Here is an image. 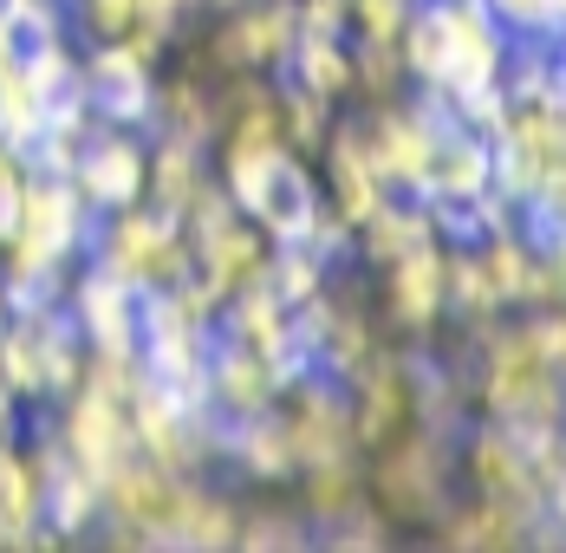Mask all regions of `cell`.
<instances>
[{"label":"cell","instance_id":"40","mask_svg":"<svg viewBox=\"0 0 566 553\" xmlns=\"http://www.w3.org/2000/svg\"><path fill=\"white\" fill-rule=\"evenodd\" d=\"M13 320V293H7V280H0V326Z\"/></svg>","mask_w":566,"mask_h":553},{"label":"cell","instance_id":"5","mask_svg":"<svg viewBox=\"0 0 566 553\" xmlns=\"http://www.w3.org/2000/svg\"><path fill=\"white\" fill-rule=\"evenodd\" d=\"M92 261L112 268L124 286L137 293H164L189 274V234L182 221L137 202V209H117V216H98V234H92Z\"/></svg>","mask_w":566,"mask_h":553},{"label":"cell","instance_id":"18","mask_svg":"<svg viewBox=\"0 0 566 553\" xmlns=\"http://www.w3.org/2000/svg\"><path fill=\"white\" fill-rule=\"evenodd\" d=\"M222 476H234V489H281V482H293V449H286L274 410L228 424Z\"/></svg>","mask_w":566,"mask_h":553},{"label":"cell","instance_id":"6","mask_svg":"<svg viewBox=\"0 0 566 553\" xmlns=\"http://www.w3.org/2000/svg\"><path fill=\"white\" fill-rule=\"evenodd\" d=\"M358 117H365V144H371L378 176L391 182L397 196H417L423 176H430L437 144H443V131L455 124L450 105L430 98V92H403V98H391L378 111H358Z\"/></svg>","mask_w":566,"mask_h":553},{"label":"cell","instance_id":"36","mask_svg":"<svg viewBox=\"0 0 566 553\" xmlns=\"http://www.w3.org/2000/svg\"><path fill=\"white\" fill-rule=\"evenodd\" d=\"M0 13L27 33V40H46V33H72V13L65 0H0Z\"/></svg>","mask_w":566,"mask_h":553},{"label":"cell","instance_id":"1","mask_svg":"<svg viewBox=\"0 0 566 553\" xmlns=\"http://www.w3.org/2000/svg\"><path fill=\"white\" fill-rule=\"evenodd\" d=\"M92 221L98 216L85 209V196L72 189V176L27 169L13 221H7V241H0V280H7L13 306L46 300V293L65 286V274L92 254Z\"/></svg>","mask_w":566,"mask_h":553},{"label":"cell","instance_id":"9","mask_svg":"<svg viewBox=\"0 0 566 553\" xmlns=\"http://www.w3.org/2000/svg\"><path fill=\"white\" fill-rule=\"evenodd\" d=\"M274 424H281L286 449H293V469H306V462H333V456H358L345 385L339 378H326V372H300V378L274 397Z\"/></svg>","mask_w":566,"mask_h":553},{"label":"cell","instance_id":"4","mask_svg":"<svg viewBox=\"0 0 566 553\" xmlns=\"http://www.w3.org/2000/svg\"><path fill=\"white\" fill-rule=\"evenodd\" d=\"M455 489H462V495L495 501L502 514H514V521L527 528L534 547H554V541H547V501H541L534 462H527V449H521L514 430L475 417V424L455 437Z\"/></svg>","mask_w":566,"mask_h":553},{"label":"cell","instance_id":"3","mask_svg":"<svg viewBox=\"0 0 566 553\" xmlns=\"http://www.w3.org/2000/svg\"><path fill=\"white\" fill-rule=\"evenodd\" d=\"M300 338L313 352V372H326L339 385L391 345V332L378 320V300H371V274L352 254L333 261V274L313 293V306H300Z\"/></svg>","mask_w":566,"mask_h":553},{"label":"cell","instance_id":"27","mask_svg":"<svg viewBox=\"0 0 566 553\" xmlns=\"http://www.w3.org/2000/svg\"><path fill=\"white\" fill-rule=\"evenodd\" d=\"M410 92V79H403V53L397 46H365V40H352V111H378L403 98Z\"/></svg>","mask_w":566,"mask_h":553},{"label":"cell","instance_id":"37","mask_svg":"<svg viewBox=\"0 0 566 553\" xmlns=\"http://www.w3.org/2000/svg\"><path fill=\"white\" fill-rule=\"evenodd\" d=\"M534 248H541V300L534 306H566V228L534 234Z\"/></svg>","mask_w":566,"mask_h":553},{"label":"cell","instance_id":"19","mask_svg":"<svg viewBox=\"0 0 566 553\" xmlns=\"http://www.w3.org/2000/svg\"><path fill=\"white\" fill-rule=\"evenodd\" d=\"M286 489H293L300 514H306V528H313V541H319V534H333L339 521H352V514L365 508V469H358V456L306 462V469H293Z\"/></svg>","mask_w":566,"mask_h":553},{"label":"cell","instance_id":"31","mask_svg":"<svg viewBox=\"0 0 566 553\" xmlns=\"http://www.w3.org/2000/svg\"><path fill=\"white\" fill-rule=\"evenodd\" d=\"M46 111H53V105L33 92V79H27L20 65H7V72H0V137H7L13 150H33V137H40Z\"/></svg>","mask_w":566,"mask_h":553},{"label":"cell","instance_id":"7","mask_svg":"<svg viewBox=\"0 0 566 553\" xmlns=\"http://www.w3.org/2000/svg\"><path fill=\"white\" fill-rule=\"evenodd\" d=\"M46 424H53V437H59V456H65L72 469H85L92 482H105L117 462L137 456L124 397H112V390L92 385V378H78L65 397H53V404H46Z\"/></svg>","mask_w":566,"mask_h":553},{"label":"cell","instance_id":"29","mask_svg":"<svg viewBox=\"0 0 566 553\" xmlns=\"http://www.w3.org/2000/svg\"><path fill=\"white\" fill-rule=\"evenodd\" d=\"M326 274H333V261L326 254H313V248H274L268 254V268H261V280L274 286V300L281 306H313V293L326 286Z\"/></svg>","mask_w":566,"mask_h":553},{"label":"cell","instance_id":"39","mask_svg":"<svg viewBox=\"0 0 566 553\" xmlns=\"http://www.w3.org/2000/svg\"><path fill=\"white\" fill-rule=\"evenodd\" d=\"M20 424H27V410H20V397L7 390V378H0V437H13Z\"/></svg>","mask_w":566,"mask_h":553},{"label":"cell","instance_id":"12","mask_svg":"<svg viewBox=\"0 0 566 553\" xmlns=\"http://www.w3.org/2000/svg\"><path fill=\"white\" fill-rule=\"evenodd\" d=\"M144 164H150V131H124V124H98L72 164V189L85 196L92 216H117L144 202Z\"/></svg>","mask_w":566,"mask_h":553},{"label":"cell","instance_id":"13","mask_svg":"<svg viewBox=\"0 0 566 553\" xmlns=\"http://www.w3.org/2000/svg\"><path fill=\"white\" fill-rule=\"evenodd\" d=\"M495 189V150H489V131H469V124H450L437 157H430V176H423V202L437 209L443 234H455V221L469 202H482Z\"/></svg>","mask_w":566,"mask_h":553},{"label":"cell","instance_id":"11","mask_svg":"<svg viewBox=\"0 0 566 553\" xmlns=\"http://www.w3.org/2000/svg\"><path fill=\"white\" fill-rule=\"evenodd\" d=\"M150 85H157V59L130 40H78V92L92 98L98 124L124 131H150Z\"/></svg>","mask_w":566,"mask_h":553},{"label":"cell","instance_id":"17","mask_svg":"<svg viewBox=\"0 0 566 553\" xmlns=\"http://www.w3.org/2000/svg\"><path fill=\"white\" fill-rule=\"evenodd\" d=\"M437 234H443V221H437V209H430L423 196H391L378 216L352 234V261H358L365 274H378V268H391L397 254H410V248H423V241H437Z\"/></svg>","mask_w":566,"mask_h":553},{"label":"cell","instance_id":"8","mask_svg":"<svg viewBox=\"0 0 566 553\" xmlns=\"http://www.w3.org/2000/svg\"><path fill=\"white\" fill-rule=\"evenodd\" d=\"M371 300H378V320L391 332V345H430L437 332L450 326V306H443V234L397 254L391 268L371 274Z\"/></svg>","mask_w":566,"mask_h":553},{"label":"cell","instance_id":"16","mask_svg":"<svg viewBox=\"0 0 566 553\" xmlns=\"http://www.w3.org/2000/svg\"><path fill=\"white\" fill-rule=\"evenodd\" d=\"M293 385L274 358H261V352H248V345H234V338H216V352H209V410L216 417H261V410H274V397Z\"/></svg>","mask_w":566,"mask_h":553},{"label":"cell","instance_id":"23","mask_svg":"<svg viewBox=\"0 0 566 553\" xmlns=\"http://www.w3.org/2000/svg\"><path fill=\"white\" fill-rule=\"evenodd\" d=\"M443 306H450V326L462 332H482L502 320V300L489 286V268H482L475 241H455V234H443Z\"/></svg>","mask_w":566,"mask_h":553},{"label":"cell","instance_id":"22","mask_svg":"<svg viewBox=\"0 0 566 553\" xmlns=\"http://www.w3.org/2000/svg\"><path fill=\"white\" fill-rule=\"evenodd\" d=\"M423 541H437V547H534V541H527V528H521V521H514V514H502V508H495V501H482V495H462V489H455L450 501H443V514H437V521H430V528H423Z\"/></svg>","mask_w":566,"mask_h":553},{"label":"cell","instance_id":"24","mask_svg":"<svg viewBox=\"0 0 566 553\" xmlns=\"http://www.w3.org/2000/svg\"><path fill=\"white\" fill-rule=\"evenodd\" d=\"M209 176V150L182 144V137H157L150 131V164H144V202L164 209V216H182V202L196 196V182Z\"/></svg>","mask_w":566,"mask_h":553},{"label":"cell","instance_id":"30","mask_svg":"<svg viewBox=\"0 0 566 553\" xmlns=\"http://www.w3.org/2000/svg\"><path fill=\"white\" fill-rule=\"evenodd\" d=\"M202 20V0H137V13H130V46H144L150 59L170 53V40H182L189 27Z\"/></svg>","mask_w":566,"mask_h":553},{"label":"cell","instance_id":"32","mask_svg":"<svg viewBox=\"0 0 566 553\" xmlns=\"http://www.w3.org/2000/svg\"><path fill=\"white\" fill-rule=\"evenodd\" d=\"M410 7H417V0H345L352 40H365V46H397V33H403Z\"/></svg>","mask_w":566,"mask_h":553},{"label":"cell","instance_id":"34","mask_svg":"<svg viewBox=\"0 0 566 553\" xmlns=\"http://www.w3.org/2000/svg\"><path fill=\"white\" fill-rule=\"evenodd\" d=\"M521 221H527V234H554V228H566V150L541 169V182H534Z\"/></svg>","mask_w":566,"mask_h":553},{"label":"cell","instance_id":"38","mask_svg":"<svg viewBox=\"0 0 566 553\" xmlns=\"http://www.w3.org/2000/svg\"><path fill=\"white\" fill-rule=\"evenodd\" d=\"M293 20H300L306 40H352L345 0H293Z\"/></svg>","mask_w":566,"mask_h":553},{"label":"cell","instance_id":"15","mask_svg":"<svg viewBox=\"0 0 566 553\" xmlns=\"http://www.w3.org/2000/svg\"><path fill=\"white\" fill-rule=\"evenodd\" d=\"M268 254H274V241H268L254 221L228 216L222 228H209L202 241H189V274L209 286V300H216V306H228L248 280H261Z\"/></svg>","mask_w":566,"mask_h":553},{"label":"cell","instance_id":"35","mask_svg":"<svg viewBox=\"0 0 566 553\" xmlns=\"http://www.w3.org/2000/svg\"><path fill=\"white\" fill-rule=\"evenodd\" d=\"M72 13V40H124L137 0H65Z\"/></svg>","mask_w":566,"mask_h":553},{"label":"cell","instance_id":"10","mask_svg":"<svg viewBox=\"0 0 566 553\" xmlns=\"http://www.w3.org/2000/svg\"><path fill=\"white\" fill-rule=\"evenodd\" d=\"M59 306L72 313V326H78V338H85V352H124V358H137V338H144V293L124 286L112 268H98L92 254L65 274Z\"/></svg>","mask_w":566,"mask_h":553},{"label":"cell","instance_id":"28","mask_svg":"<svg viewBox=\"0 0 566 553\" xmlns=\"http://www.w3.org/2000/svg\"><path fill=\"white\" fill-rule=\"evenodd\" d=\"M281 131H286V150L293 157H319V144H326V131H333V117H339V105H326L319 92H306V85H293V79H281Z\"/></svg>","mask_w":566,"mask_h":553},{"label":"cell","instance_id":"14","mask_svg":"<svg viewBox=\"0 0 566 553\" xmlns=\"http://www.w3.org/2000/svg\"><path fill=\"white\" fill-rule=\"evenodd\" d=\"M345 404H352V437H358V449L397 437L410 424V365H403V345H385L371 365H358L345 378Z\"/></svg>","mask_w":566,"mask_h":553},{"label":"cell","instance_id":"25","mask_svg":"<svg viewBox=\"0 0 566 553\" xmlns=\"http://www.w3.org/2000/svg\"><path fill=\"white\" fill-rule=\"evenodd\" d=\"M92 528H98V482L59 456L53 476H46V541L53 547L59 541H92Z\"/></svg>","mask_w":566,"mask_h":553},{"label":"cell","instance_id":"20","mask_svg":"<svg viewBox=\"0 0 566 553\" xmlns=\"http://www.w3.org/2000/svg\"><path fill=\"white\" fill-rule=\"evenodd\" d=\"M313 541L293 489H234V547L241 553H293Z\"/></svg>","mask_w":566,"mask_h":553},{"label":"cell","instance_id":"41","mask_svg":"<svg viewBox=\"0 0 566 553\" xmlns=\"http://www.w3.org/2000/svg\"><path fill=\"white\" fill-rule=\"evenodd\" d=\"M560 98H566V59H560Z\"/></svg>","mask_w":566,"mask_h":553},{"label":"cell","instance_id":"21","mask_svg":"<svg viewBox=\"0 0 566 553\" xmlns=\"http://www.w3.org/2000/svg\"><path fill=\"white\" fill-rule=\"evenodd\" d=\"M475 254L489 268V286H495L502 313H534V300H541V248H534L527 221L502 228V234H475Z\"/></svg>","mask_w":566,"mask_h":553},{"label":"cell","instance_id":"33","mask_svg":"<svg viewBox=\"0 0 566 553\" xmlns=\"http://www.w3.org/2000/svg\"><path fill=\"white\" fill-rule=\"evenodd\" d=\"M489 13L509 27L514 40H566L560 0H489Z\"/></svg>","mask_w":566,"mask_h":553},{"label":"cell","instance_id":"26","mask_svg":"<svg viewBox=\"0 0 566 553\" xmlns=\"http://www.w3.org/2000/svg\"><path fill=\"white\" fill-rule=\"evenodd\" d=\"M281 79L306 85V92H319L326 105L352 111V40H306V33H300Z\"/></svg>","mask_w":566,"mask_h":553},{"label":"cell","instance_id":"2","mask_svg":"<svg viewBox=\"0 0 566 553\" xmlns=\"http://www.w3.org/2000/svg\"><path fill=\"white\" fill-rule=\"evenodd\" d=\"M358 469H365L371 514L391 528L397 541H423V528L455 495V437L423 430V424H403L397 437L358 449Z\"/></svg>","mask_w":566,"mask_h":553}]
</instances>
